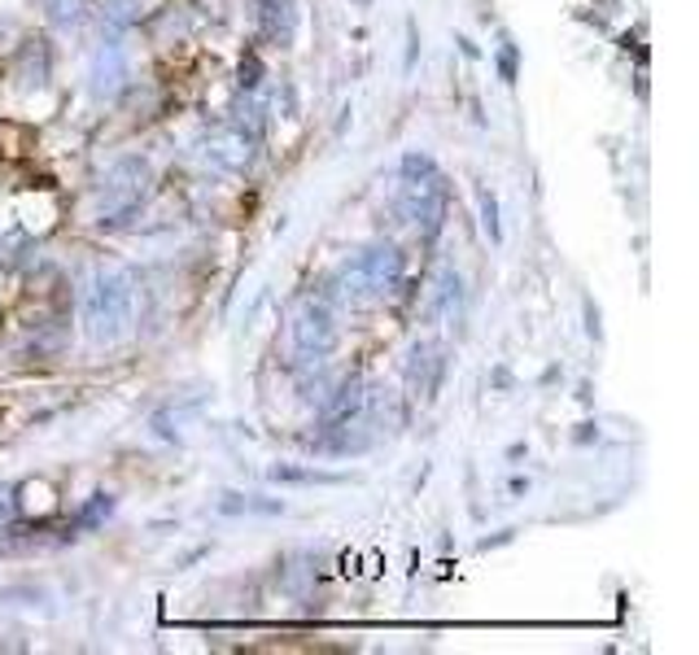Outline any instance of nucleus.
<instances>
[{"instance_id":"obj_10","label":"nucleus","mask_w":699,"mask_h":655,"mask_svg":"<svg viewBox=\"0 0 699 655\" xmlns=\"http://www.w3.org/2000/svg\"><path fill=\"white\" fill-rule=\"evenodd\" d=\"M267 476H271V481H280V485H342V481H346V476H337V472H320V468H289V463L271 468Z\"/></svg>"},{"instance_id":"obj_3","label":"nucleus","mask_w":699,"mask_h":655,"mask_svg":"<svg viewBox=\"0 0 699 655\" xmlns=\"http://www.w3.org/2000/svg\"><path fill=\"white\" fill-rule=\"evenodd\" d=\"M402 271H407V262H402L398 245H367L337 271V280H333L337 289H324V293L333 302H346V298L350 302H380L402 284Z\"/></svg>"},{"instance_id":"obj_13","label":"nucleus","mask_w":699,"mask_h":655,"mask_svg":"<svg viewBox=\"0 0 699 655\" xmlns=\"http://www.w3.org/2000/svg\"><path fill=\"white\" fill-rule=\"evenodd\" d=\"M476 202H481V227H485V236L498 245V240H503V227H498V202H494V193H490V189H476Z\"/></svg>"},{"instance_id":"obj_1","label":"nucleus","mask_w":699,"mask_h":655,"mask_svg":"<svg viewBox=\"0 0 699 655\" xmlns=\"http://www.w3.org/2000/svg\"><path fill=\"white\" fill-rule=\"evenodd\" d=\"M402 171V189H398V215L420 232L424 245L438 240V232L447 227V211H451V189L442 167L429 153H402L398 162Z\"/></svg>"},{"instance_id":"obj_8","label":"nucleus","mask_w":699,"mask_h":655,"mask_svg":"<svg viewBox=\"0 0 699 655\" xmlns=\"http://www.w3.org/2000/svg\"><path fill=\"white\" fill-rule=\"evenodd\" d=\"M88 84H93V93L97 97H118L122 88H127V49L110 40V44H101L97 49V57H93V71H88Z\"/></svg>"},{"instance_id":"obj_2","label":"nucleus","mask_w":699,"mask_h":655,"mask_svg":"<svg viewBox=\"0 0 699 655\" xmlns=\"http://www.w3.org/2000/svg\"><path fill=\"white\" fill-rule=\"evenodd\" d=\"M131 311H136V280L127 271L106 267L88 276L79 293V320L93 341H118L131 328Z\"/></svg>"},{"instance_id":"obj_17","label":"nucleus","mask_w":699,"mask_h":655,"mask_svg":"<svg viewBox=\"0 0 699 655\" xmlns=\"http://www.w3.org/2000/svg\"><path fill=\"white\" fill-rule=\"evenodd\" d=\"M13 534V520H9V503H0V538Z\"/></svg>"},{"instance_id":"obj_4","label":"nucleus","mask_w":699,"mask_h":655,"mask_svg":"<svg viewBox=\"0 0 699 655\" xmlns=\"http://www.w3.org/2000/svg\"><path fill=\"white\" fill-rule=\"evenodd\" d=\"M153 189V167L144 158H118L97 189V227H122L140 215Z\"/></svg>"},{"instance_id":"obj_11","label":"nucleus","mask_w":699,"mask_h":655,"mask_svg":"<svg viewBox=\"0 0 699 655\" xmlns=\"http://www.w3.org/2000/svg\"><path fill=\"white\" fill-rule=\"evenodd\" d=\"M464 302V284H460V271H442L438 276V293H433V315H455Z\"/></svg>"},{"instance_id":"obj_9","label":"nucleus","mask_w":699,"mask_h":655,"mask_svg":"<svg viewBox=\"0 0 699 655\" xmlns=\"http://www.w3.org/2000/svg\"><path fill=\"white\" fill-rule=\"evenodd\" d=\"M219 512L224 516H284L280 498H258V494H219Z\"/></svg>"},{"instance_id":"obj_7","label":"nucleus","mask_w":699,"mask_h":655,"mask_svg":"<svg viewBox=\"0 0 699 655\" xmlns=\"http://www.w3.org/2000/svg\"><path fill=\"white\" fill-rule=\"evenodd\" d=\"M442 376H447V358H442V350L438 345H416L411 350V363H407V389H411V398H424V402H433L438 398V389H442Z\"/></svg>"},{"instance_id":"obj_16","label":"nucleus","mask_w":699,"mask_h":655,"mask_svg":"<svg viewBox=\"0 0 699 655\" xmlns=\"http://www.w3.org/2000/svg\"><path fill=\"white\" fill-rule=\"evenodd\" d=\"M258 75H262V66H258V57H249V66L240 62V88H245V93H254V88H258Z\"/></svg>"},{"instance_id":"obj_6","label":"nucleus","mask_w":699,"mask_h":655,"mask_svg":"<svg viewBox=\"0 0 699 655\" xmlns=\"http://www.w3.org/2000/svg\"><path fill=\"white\" fill-rule=\"evenodd\" d=\"M202 153H206V162H215L219 171L240 175V171H249L254 158H258V131L245 127L240 118H233V122H224V127H215V131L206 136Z\"/></svg>"},{"instance_id":"obj_14","label":"nucleus","mask_w":699,"mask_h":655,"mask_svg":"<svg viewBox=\"0 0 699 655\" xmlns=\"http://www.w3.org/2000/svg\"><path fill=\"white\" fill-rule=\"evenodd\" d=\"M498 75H503V84H516V44L507 35L498 40Z\"/></svg>"},{"instance_id":"obj_12","label":"nucleus","mask_w":699,"mask_h":655,"mask_svg":"<svg viewBox=\"0 0 699 655\" xmlns=\"http://www.w3.org/2000/svg\"><path fill=\"white\" fill-rule=\"evenodd\" d=\"M40 4H44L49 22H57V26H79L84 9H88V0H40Z\"/></svg>"},{"instance_id":"obj_15","label":"nucleus","mask_w":699,"mask_h":655,"mask_svg":"<svg viewBox=\"0 0 699 655\" xmlns=\"http://www.w3.org/2000/svg\"><path fill=\"white\" fill-rule=\"evenodd\" d=\"M136 4H140V0H110V4H106V22H115V26L136 22Z\"/></svg>"},{"instance_id":"obj_5","label":"nucleus","mask_w":699,"mask_h":655,"mask_svg":"<svg viewBox=\"0 0 699 655\" xmlns=\"http://www.w3.org/2000/svg\"><path fill=\"white\" fill-rule=\"evenodd\" d=\"M289 341H293L298 363L320 367L337 350V341H342L337 302L329 293H302L298 307H293V320H289Z\"/></svg>"}]
</instances>
